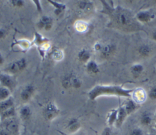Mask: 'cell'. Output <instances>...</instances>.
<instances>
[{"instance_id": "6da1fadb", "label": "cell", "mask_w": 156, "mask_h": 135, "mask_svg": "<svg viewBox=\"0 0 156 135\" xmlns=\"http://www.w3.org/2000/svg\"><path fill=\"white\" fill-rule=\"evenodd\" d=\"M110 15L112 23L115 27L126 32L138 30L141 25L133 14L121 7L112 8L108 13Z\"/></svg>"}, {"instance_id": "7a4b0ae2", "label": "cell", "mask_w": 156, "mask_h": 135, "mask_svg": "<svg viewBox=\"0 0 156 135\" xmlns=\"http://www.w3.org/2000/svg\"><path fill=\"white\" fill-rule=\"evenodd\" d=\"M133 89H124L121 86L96 85L88 92V97L91 100H94L102 95H115L118 97H130Z\"/></svg>"}, {"instance_id": "3957f363", "label": "cell", "mask_w": 156, "mask_h": 135, "mask_svg": "<svg viewBox=\"0 0 156 135\" xmlns=\"http://www.w3.org/2000/svg\"><path fill=\"white\" fill-rule=\"evenodd\" d=\"M81 84L80 78L72 74L66 75L62 80V85L66 88H77L80 87Z\"/></svg>"}, {"instance_id": "277c9868", "label": "cell", "mask_w": 156, "mask_h": 135, "mask_svg": "<svg viewBox=\"0 0 156 135\" xmlns=\"http://www.w3.org/2000/svg\"><path fill=\"white\" fill-rule=\"evenodd\" d=\"M59 110L57 106L54 103L48 104L44 110V116L47 120H51L54 119L58 115Z\"/></svg>"}, {"instance_id": "5b68a950", "label": "cell", "mask_w": 156, "mask_h": 135, "mask_svg": "<svg viewBox=\"0 0 156 135\" xmlns=\"http://www.w3.org/2000/svg\"><path fill=\"white\" fill-rule=\"evenodd\" d=\"M0 83L2 86L8 88L10 91L13 90L15 87V80L10 75L6 74H0Z\"/></svg>"}, {"instance_id": "8992f818", "label": "cell", "mask_w": 156, "mask_h": 135, "mask_svg": "<svg viewBox=\"0 0 156 135\" xmlns=\"http://www.w3.org/2000/svg\"><path fill=\"white\" fill-rule=\"evenodd\" d=\"M26 64V63L25 60L23 58L20 59L11 63L7 68V70L12 73H16L22 71L25 68Z\"/></svg>"}, {"instance_id": "52a82bcc", "label": "cell", "mask_w": 156, "mask_h": 135, "mask_svg": "<svg viewBox=\"0 0 156 135\" xmlns=\"http://www.w3.org/2000/svg\"><path fill=\"white\" fill-rule=\"evenodd\" d=\"M5 129L8 131L11 135H17L19 131L18 123L15 119L12 117L10 120H8L6 122Z\"/></svg>"}, {"instance_id": "ba28073f", "label": "cell", "mask_w": 156, "mask_h": 135, "mask_svg": "<svg viewBox=\"0 0 156 135\" xmlns=\"http://www.w3.org/2000/svg\"><path fill=\"white\" fill-rule=\"evenodd\" d=\"M154 18L153 14H152L149 11H141L138 12L136 15V18L137 20L141 22H147L151 21Z\"/></svg>"}, {"instance_id": "9c48e42d", "label": "cell", "mask_w": 156, "mask_h": 135, "mask_svg": "<svg viewBox=\"0 0 156 135\" xmlns=\"http://www.w3.org/2000/svg\"><path fill=\"white\" fill-rule=\"evenodd\" d=\"M128 116L126 111L125 110L124 106H120L118 109V115H117V119L115 122V125L118 127L120 126L124 121L125 120L126 118Z\"/></svg>"}, {"instance_id": "30bf717a", "label": "cell", "mask_w": 156, "mask_h": 135, "mask_svg": "<svg viewBox=\"0 0 156 135\" xmlns=\"http://www.w3.org/2000/svg\"><path fill=\"white\" fill-rule=\"evenodd\" d=\"M34 92V89L32 86H26L21 92V98L24 101H27L32 96Z\"/></svg>"}, {"instance_id": "8fae6325", "label": "cell", "mask_w": 156, "mask_h": 135, "mask_svg": "<svg viewBox=\"0 0 156 135\" xmlns=\"http://www.w3.org/2000/svg\"><path fill=\"white\" fill-rule=\"evenodd\" d=\"M115 46L112 44H107L103 46L101 49V54L104 57H109L115 52Z\"/></svg>"}, {"instance_id": "7c38bea8", "label": "cell", "mask_w": 156, "mask_h": 135, "mask_svg": "<svg viewBox=\"0 0 156 135\" xmlns=\"http://www.w3.org/2000/svg\"><path fill=\"white\" fill-rule=\"evenodd\" d=\"M12 107H13V102L10 97L6 100L0 102V114Z\"/></svg>"}, {"instance_id": "4fadbf2b", "label": "cell", "mask_w": 156, "mask_h": 135, "mask_svg": "<svg viewBox=\"0 0 156 135\" xmlns=\"http://www.w3.org/2000/svg\"><path fill=\"white\" fill-rule=\"evenodd\" d=\"M123 106L128 115L132 113L136 109V105L135 102L131 99H129L126 103V104L124 105H123Z\"/></svg>"}, {"instance_id": "5bb4252c", "label": "cell", "mask_w": 156, "mask_h": 135, "mask_svg": "<svg viewBox=\"0 0 156 135\" xmlns=\"http://www.w3.org/2000/svg\"><path fill=\"white\" fill-rule=\"evenodd\" d=\"M117 115H118V109L112 110L107 117V123L108 125L112 126L114 123H115L116 119H117Z\"/></svg>"}, {"instance_id": "9a60e30c", "label": "cell", "mask_w": 156, "mask_h": 135, "mask_svg": "<svg viewBox=\"0 0 156 135\" xmlns=\"http://www.w3.org/2000/svg\"><path fill=\"white\" fill-rule=\"evenodd\" d=\"M141 123L144 126H148L149 125L152 121V118L151 115L149 112H144L142 114L140 119Z\"/></svg>"}, {"instance_id": "2e32d148", "label": "cell", "mask_w": 156, "mask_h": 135, "mask_svg": "<svg viewBox=\"0 0 156 135\" xmlns=\"http://www.w3.org/2000/svg\"><path fill=\"white\" fill-rule=\"evenodd\" d=\"M67 127L69 131L75 132L79 128L80 123L77 119H72L69 121Z\"/></svg>"}, {"instance_id": "e0dca14e", "label": "cell", "mask_w": 156, "mask_h": 135, "mask_svg": "<svg viewBox=\"0 0 156 135\" xmlns=\"http://www.w3.org/2000/svg\"><path fill=\"white\" fill-rule=\"evenodd\" d=\"M51 22L52 21L50 19V18H48V16H43L40 19L38 26L40 27H44L45 29H49L51 27Z\"/></svg>"}, {"instance_id": "ac0fdd59", "label": "cell", "mask_w": 156, "mask_h": 135, "mask_svg": "<svg viewBox=\"0 0 156 135\" xmlns=\"http://www.w3.org/2000/svg\"><path fill=\"white\" fill-rule=\"evenodd\" d=\"M31 114V110L30 108L27 106H24L21 108L20 111V115L22 119L27 120L28 119Z\"/></svg>"}, {"instance_id": "d6986e66", "label": "cell", "mask_w": 156, "mask_h": 135, "mask_svg": "<svg viewBox=\"0 0 156 135\" xmlns=\"http://www.w3.org/2000/svg\"><path fill=\"white\" fill-rule=\"evenodd\" d=\"M10 91L4 86L0 88V102L7 100L10 98Z\"/></svg>"}, {"instance_id": "ffe728a7", "label": "cell", "mask_w": 156, "mask_h": 135, "mask_svg": "<svg viewBox=\"0 0 156 135\" xmlns=\"http://www.w3.org/2000/svg\"><path fill=\"white\" fill-rule=\"evenodd\" d=\"M151 52L150 47L147 45L143 44L138 49V53L142 57H147Z\"/></svg>"}, {"instance_id": "44dd1931", "label": "cell", "mask_w": 156, "mask_h": 135, "mask_svg": "<svg viewBox=\"0 0 156 135\" xmlns=\"http://www.w3.org/2000/svg\"><path fill=\"white\" fill-rule=\"evenodd\" d=\"M79 8L85 12L90 11L92 9V4L88 1H80L78 4Z\"/></svg>"}, {"instance_id": "7402d4cb", "label": "cell", "mask_w": 156, "mask_h": 135, "mask_svg": "<svg viewBox=\"0 0 156 135\" xmlns=\"http://www.w3.org/2000/svg\"><path fill=\"white\" fill-rule=\"evenodd\" d=\"M87 68L88 71L93 74H96L99 71L98 64L93 61H91L88 62L87 64Z\"/></svg>"}, {"instance_id": "603a6c76", "label": "cell", "mask_w": 156, "mask_h": 135, "mask_svg": "<svg viewBox=\"0 0 156 135\" xmlns=\"http://www.w3.org/2000/svg\"><path fill=\"white\" fill-rule=\"evenodd\" d=\"M78 57H79V60L81 61H82V62H87L89 60V58L90 57V54L87 50L83 49V50H81L79 53Z\"/></svg>"}, {"instance_id": "cb8c5ba5", "label": "cell", "mask_w": 156, "mask_h": 135, "mask_svg": "<svg viewBox=\"0 0 156 135\" xmlns=\"http://www.w3.org/2000/svg\"><path fill=\"white\" fill-rule=\"evenodd\" d=\"M137 92H135L134 94V95L135 96V100L136 102H142L145 99V94L144 91L142 89L137 90Z\"/></svg>"}, {"instance_id": "d4e9b609", "label": "cell", "mask_w": 156, "mask_h": 135, "mask_svg": "<svg viewBox=\"0 0 156 135\" xmlns=\"http://www.w3.org/2000/svg\"><path fill=\"white\" fill-rule=\"evenodd\" d=\"M143 66L141 64H136L133 65L132 67V72L135 74H138L141 73L143 71Z\"/></svg>"}, {"instance_id": "484cf974", "label": "cell", "mask_w": 156, "mask_h": 135, "mask_svg": "<svg viewBox=\"0 0 156 135\" xmlns=\"http://www.w3.org/2000/svg\"><path fill=\"white\" fill-rule=\"evenodd\" d=\"M149 97L151 99L156 100V86L153 87L149 92Z\"/></svg>"}, {"instance_id": "4316f807", "label": "cell", "mask_w": 156, "mask_h": 135, "mask_svg": "<svg viewBox=\"0 0 156 135\" xmlns=\"http://www.w3.org/2000/svg\"><path fill=\"white\" fill-rule=\"evenodd\" d=\"M130 135H143V132L140 128H136L133 129L130 132Z\"/></svg>"}, {"instance_id": "83f0119b", "label": "cell", "mask_w": 156, "mask_h": 135, "mask_svg": "<svg viewBox=\"0 0 156 135\" xmlns=\"http://www.w3.org/2000/svg\"><path fill=\"white\" fill-rule=\"evenodd\" d=\"M102 135H113V134L109 128H106L104 130Z\"/></svg>"}, {"instance_id": "f1b7e54d", "label": "cell", "mask_w": 156, "mask_h": 135, "mask_svg": "<svg viewBox=\"0 0 156 135\" xmlns=\"http://www.w3.org/2000/svg\"><path fill=\"white\" fill-rule=\"evenodd\" d=\"M62 52L60 51H57V52H55L54 54V57L56 59V60H60L62 57Z\"/></svg>"}, {"instance_id": "f546056e", "label": "cell", "mask_w": 156, "mask_h": 135, "mask_svg": "<svg viewBox=\"0 0 156 135\" xmlns=\"http://www.w3.org/2000/svg\"><path fill=\"white\" fill-rule=\"evenodd\" d=\"M0 135H11V134L5 129H3L0 131Z\"/></svg>"}, {"instance_id": "4dcf8cb0", "label": "cell", "mask_w": 156, "mask_h": 135, "mask_svg": "<svg viewBox=\"0 0 156 135\" xmlns=\"http://www.w3.org/2000/svg\"><path fill=\"white\" fill-rule=\"evenodd\" d=\"M152 38L153 39L156 41V31H155L153 33H152Z\"/></svg>"}, {"instance_id": "1f68e13d", "label": "cell", "mask_w": 156, "mask_h": 135, "mask_svg": "<svg viewBox=\"0 0 156 135\" xmlns=\"http://www.w3.org/2000/svg\"><path fill=\"white\" fill-rule=\"evenodd\" d=\"M3 63V58L2 57V55L0 54V64H2Z\"/></svg>"}, {"instance_id": "d6a6232c", "label": "cell", "mask_w": 156, "mask_h": 135, "mask_svg": "<svg viewBox=\"0 0 156 135\" xmlns=\"http://www.w3.org/2000/svg\"><path fill=\"white\" fill-rule=\"evenodd\" d=\"M154 127L156 128V113H155V118H154Z\"/></svg>"}, {"instance_id": "836d02e7", "label": "cell", "mask_w": 156, "mask_h": 135, "mask_svg": "<svg viewBox=\"0 0 156 135\" xmlns=\"http://www.w3.org/2000/svg\"><path fill=\"white\" fill-rule=\"evenodd\" d=\"M3 35H4V33L2 30H0V38H2L3 36Z\"/></svg>"}]
</instances>
